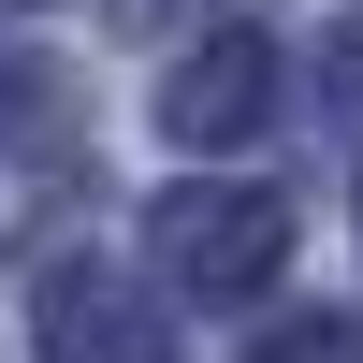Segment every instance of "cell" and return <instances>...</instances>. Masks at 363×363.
Listing matches in <instances>:
<instances>
[{
    "instance_id": "obj_1",
    "label": "cell",
    "mask_w": 363,
    "mask_h": 363,
    "mask_svg": "<svg viewBox=\"0 0 363 363\" xmlns=\"http://www.w3.org/2000/svg\"><path fill=\"white\" fill-rule=\"evenodd\" d=\"M291 247V203L277 189H203V203H160V262L203 291V306H233V291H262Z\"/></svg>"
},
{
    "instance_id": "obj_2",
    "label": "cell",
    "mask_w": 363,
    "mask_h": 363,
    "mask_svg": "<svg viewBox=\"0 0 363 363\" xmlns=\"http://www.w3.org/2000/svg\"><path fill=\"white\" fill-rule=\"evenodd\" d=\"M262 102H277V58L233 29V44H203L189 73L160 87V116H174V145H233V131H262Z\"/></svg>"
},
{
    "instance_id": "obj_3",
    "label": "cell",
    "mask_w": 363,
    "mask_h": 363,
    "mask_svg": "<svg viewBox=\"0 0 363 363\" xmlns=\"http://www.w3.org/2000/svg\"><path fill=\"white\" fill-rule=\"evenodd\" d=\"M44 363H160V335L116 320L102 277H58V291H44Z\"/></svg>"
},
{
    "instance_id": "obj_4",
    "label": "cell",
    "mask_w": 363,
    "mask_h": 363,
    "mask_svg": "<svg viewBox=\"0 0 363 363\" xmlns=\"http://www.w3.org/2000/svg\"><path fill=\"white\" fill-rule=\"evenodd\" d=\"M262 363H363V335H349V320H335V335H320V320H306V335H277Z\"/></svg>"
},
{
    "instance_id": "obj_5",
    "label": "cell",
    "mask_w": 363,
    "mask_h": 363,
    "mask_svg": "<svg viewBox=\"0 0 363 363\" xmlns=\"http://www.w3.org/2000/svg\"><path fill=\"white\" fill-rule=\"evenodd\" d=\"M335 73H349V116H363V29H349V44H335Z\"/></svg>"
}]
</instances>
